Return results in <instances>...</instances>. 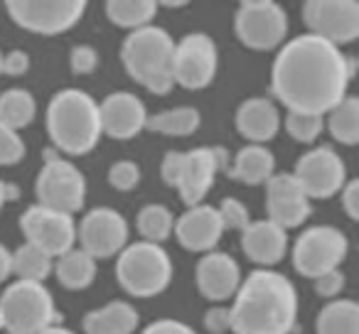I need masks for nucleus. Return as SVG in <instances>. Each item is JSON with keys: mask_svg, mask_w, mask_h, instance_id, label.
Masks as SVG:
<instances>
[{"mask_svg": "<svg viewBox=\"0 0 359 334\" xmlns=\"http://www.w3.org/2000/svg\"><path fill=\"white\" fill-rule=\"evenodd\" d=\"M357 60L318 35H298L278 47L271 67V94L288 113H330L347 96Z\"/></svg>", "mask_w": 359, "mask_h": 334, "instance_id": "obj_1", "label": "nucleus"}, {"mask_svg": "<svg viewBox=\"0 0 359 334\" xmlns=\"http://www.w3.org/2000/svg\"><path fill=\"white\" fill-rule=\"evenodd\" d=\"M298 290L288 275L273 268H256L241 280L231 298L234 334H293L298 324Z\"/></svg>", "mask_w": 359, "mask_h": 334, "instance_id": "obj_2", "label": "nucleus"}, {"mask_svg": "<svg viewBox=\"0 0 359 334\" xmlns=\"http://www.w3.org/2000/svg\"><path fill=\"white\" fill-rule=\"evenodd\" d=\"M47 135L60 155L81 158L89 155L101 140L99 101L84 89H60L47 104Z\"/></svg>", "mask_w": 359, "mask_h": 334, "instance_id": "obj_3", "label": "nucleus"}, {"mask_svg": "<svg viewBox=\"0 0 359 334\" xmlns=\"http://www.w3.org/2000/svg\"><path fill=\"white\" fill-rule=\"evenodd\" d=\"M172 57V35L158 25L128 32V37L121 45V62L128 76L155 96H168L175 89Z\"/></svg>", "mask_w": 359, "mask_h": 334, "instance_id": "obj_4", "label": "nucleus"}, {"mask_svg": "<svg viewBox=\"0 0 359 334\" xmlns=\"http://www.w3.org/2000/svg\"><path fill=\"white\" fill-rule=\"evenodd\" d=\"M175 265L165 246L133 241L116 256V280L130 298H158L170 288Z\"/></svg>", "mask_w": 359, "mask_h": 334, "instance_id": "obj_5", "label": "nucleus"}, {"mask_svg": "<svg viewBox=\"0 0 359 334\" xmlns=\"http://www.w3.org/2000/svg\"><path fill=\"white\" fill-rule=\"evenodd\" d=\"M0 317L6 334H40L62 324L55 295L45 283L13 280L0 293Z\"/></svg>", "mask_w": 359, "mask_h": 334, "instance_id": "obj_6", "label": "nucleus"}, {"mask_svg": "<svg viewBox=\"0 0 359 334\" xmlns=\"http://www.w3.org/2000/svg\"><path fill=\"white\" fill-rule=\"evenodd\" d=\"M42 160L45 162H42L35 180L37 204L74 216L79 209H84L86 192H89L86 175L72 160L57 153L55 148L45 150Z\"/></svg>", "mask_w": 359, "mask_h": 334, "instance_id": "obj_7", "label": "nucleus"}, {"mask_svg": "<svg viewBox=\"0 0 359 334\" xmlns=\"http://www.w3.org/2000/svg\"><path fill=\"white\" fill-rule=\"evenodd\" d=\"M349 253V239L342 229L330 224L308 226L303 234L295 239L290 260L298 275L315 280L330 270L342 268L344 258Z\"/></svg>", "mask_w": 359, "mask_h": 334, "instance_id": "obj_8", "label": "nucleus"}, {"mask_svg": "<svg viewBox=\"0 0 359 334\" xmlns=\"http://www.w3.org/2000/svg\"><path fill=\"white\" fill-rule=\"evenodd\" d=\"M288 13L273 0H244L234 13V35L254 52H273L288 37Z\"/></svg>", "mask_w": 359, "mask_h": 334, "instance_id": "obj_9", "label": "nucleus"}, {"mask_svg": "<svg viewBox=\"0 0 359 334\" xmlns=\"http://www.w3.org/2000/svg\"><path fill=\"white\" fill-rule=\"evenodd\" d=\"M86 0H8L6 13L20 30L55 37L69 32L84 18Z\"/></svg>", "mask_w": 359, "mask_h": 334, "instance_id": "obj_10", "label": "nucleus"}, {"mask_svg": "<svg viewBox=\"0 0 359 334\" xmlns=\"http://www.w3.org/2000/svg\"><path fill=\"white\" fill-rule=\"evenodd\" d=\"M290 175L300 185L303 195L313 200H332L339 195L347 177V165L342 155L332 145H315L308 153H303L295 160V167Z\"/></svg>", "mask_w": 359, "mask_h": 334, "instance_id": "obj_11", "label": "nucleus"}, {"mask_svg": "<svg viewBox=\"0 0 359 334\" xmlns=\"http://www.w3.org/2000/svg\"><path fill=\"white\" fill-rule=\"evenodd\" d=\"M219 47L207 32H190L175 42L172 81L187 91H202L217 79Z\"/></svg>", "mask_w": 359, "mask_h": 334, "instance_id": "obj_12", "label": "nucleus"}, {"mask_svg": "<svg viewBox=\"0 0 359 334\" xmlns=\"http://www.w3.org/2000/svg\"><path fill=\"white\" fill-rule=\"evenodd\" d=\"M130 229L126 216L118 209L111 207H96V209L86 211L84 219L76 221V241L84 253L99 263L106 258H116L128 241Z\"/></svg>", "mask_w": 359, "mask_h": 334, "instance_id": "obj_13", "label": "nucleus"}, {"mask_svg": "<svg viewBox=\"0 0 359 334\" xmlns=\"http://www.w3.org/2000/svg\"><path fill=\"white\" fill-rule=\"evenodd\" d=\"M20 231L27 244L42 249L52 258H60L76 244V219L57 209L30 204L20 214Z\"/></svg>", "mask_w": 359, "mask_h": 334, "instance_id": "obj_14", "label": "nucleus"}, {"mask_svg": "<svg viewBox=\"0 0 359 334\" xmlns=\"http://www.w3.org/2000/svg\"><path fill=\"white\" fill-rule=\"evenodd\" d=\"M300 15L310 35L323 37L334 47L349 45L359 37L357 0H308Z\"/></svg>", "mask_w": 359, "mask_h": 334, "instance_id": "obj_15", "label": "nucleus"}, {"mask_svg": "<svg viewBox=\"0 0 359 334\" xmlns=\"http://www.w3.org/2000/svg\"><path fill=\"white\" fill-rule=\"evenodd\" d=\"M266 219L280 229H298L313 214V202L303 195L300 185L290 172H276L266 182Z\"/></svg>", "mask_w": 359, "mask_h": 334, "instance_id": "obj_16", "label": "nucleus"}, {"mask_svg": "<svg viewBox=\"0 0 359 334\" xmlns=\"http://www.w3.org/2000/svg\"><path fill=\"white\" fill-rule=\"evenodd\" d=\"M195 285L212 305H224L241 285V265L226 251H210L195 265Z\"/></svg>", "mask_w": 359, "mask_h": 334, "instance_id": "obj_17", "label": "nucleus"}, {"mask_svg": "<svg viewBox=\"0 0 359 334\" xmlns=\"http://www.w3.org/2000/svg\"><path fill=\"white\" fill-rule=\"evenodd\" d=\"M172 236L185 251L192 253H210L217 251V244L224 236L219 211L212 204H195L187 207L180 216H175Z\"/></svg>", "mask_w": 359, "mask_h": 334, "instance_id": "obj_18", "label": "nucleus"}, {"mask_svg": "<svg viewBox=\"0 0 359 334\" xmlns=\"http://www.w3.org/2000/svg\"><path fill=\"white\" fill-rule=\"evenodd\" d=\"M101 133L114 140H130L140 135L148 123V111L133 91H114L99 101Z\"/></svg>", "mask_w": 359, "mask_h": 334, "instance_id": "obj_19", "label": "nucleus"}, {"mask_svg": "<svg viewBox=\"0 0 359 334\" xmlns=\"http://www.w3.org/2000/svg\"><path fill=\"white\" fill-rule=\"evenodd\" d=\"M288 231L269 219H251L249 226L241 231V251L246 260L259 268H273L276 263H280L288 253Z\"/></svg>", "mask_w": 359, "mask_h": 334, "instance_id": "obj_20", "label": "nucleus"}, {"mask_svg": "<svg viewBox=\"0 0 359 334\" xmlns=\"http://www.w3.org/2000/svg\"><path fill=\"white\" fill-rule=\"evenodd\" d=\"M234 125L236 133L249 140V145H266L280 130V109L276 101L266 96H251L239 104L234 113Z\"/></svg>", "mask_w": 359, "mask_h": 334, "instance_id": "obj_21", "label": "nucleus"}, {"mask_svg": "<svg viewBox=\"0 0 359 334\" xmlns=\"http://www.w3.org/2000/svg\"><path fill=\"white\" fill-rule=\"evenodd\" d=\"M219 175L217 170V162L212 158L210 148H195L185 153V165H182V175L177 182V195L180 200L185 202L187 207L202 204L205 197L212 192L215 180Z\"/></svg>", "mask_w": 359, "mask_h": 334, "instance_id": "obj_22", "label": "nucleus"}, {"mask_svg": "<svg viewBox=\"0 0 359 334\" xmlns=\"http://www.w3.org/2000/svg\"><path fill=\"white\" fill-rule=\"evenodd\" d=\"M84 334H135L140 314L128 300H111L96 309H89L81 319Z\"/></svg>", "mask_w": 359, "mask_h": 334, "instance_id": "obj_23", "label": "nucleus"}, {"mask_svg": "<svg viewBox=\"0 0 359 334\" xmlns=\"http://www.w3.org/2000/svg\"><path fill=\"white\" fill-rule=\"evenodd\" d=\"M231 180L241 182L246 187L266 185L276 175V155L266 145H249L246 143L239 153L231 158L229 172Z\"/></svg>", "mask_w": 359, "mask_h": 334, "instance_id": "obj_24", "label": "nucleus"}, {"mask_svg": "<svg viewBox=\"0 0 359 334\" xmlns=\"http://www.w3.org/2000/svg\"><path fill=\"white\" fill-rule=\"evenodd\" d=\"M52 273L57 275L62 288L67 290H86L94 285L96 273H99V263L91 258L89 253H84L81 249H72L65 256L55 258V268Z\"/></svg>", "mask_w": 359, "mask_h": 334, "instance_id": "obj_25", "label": "nucleus"}, {"mask_svg": "<svg viewBox=\"0 0 359 334\" xmlns=\"http://www.w3.org/2000/svg\"><path fill=\"white\" fill-rule=\"evenodd\" d=\"M315 334H359V302L352 298L330 300L315 317Z\"/></svg>", "mask_w": 359, "mask_h": 334, "instance_id": "obj_26", "label": "nucleus"}, {"mask_svg": "<svg viewBox=\"0 0 359 334\" xmlns=\"http://www.w3.org/2000/svg\"><path fill=\"white\" fill-rule=\"evenodd\" d=\"M202 113L195 106H175V109L160 111V113L148 116L145 128L170 138H190L200 130Z\"/></svg>", "mask_w": 359, "mask_h": 334, "instance_id": "obj_27", "label": "nucleus"}, {"mask_svg": "<svg viewBox=\"0 0 359 334\" xmlns=\"http://www.w3.org/2000/svg\"><path fill=\"white\" fill-rule=\"evenodd\" d=\"M158 3L155 0H109L104 3L106 18L121 30H140V27L153 25L158 15Z\"/></svg>", "mask_w": 359, "mask_h": 334, "instance_id": "obj_28", "label": "nucleus"}, {"mask_svg": "<svg viewBox=\"0 0 359 334\" xmlns=\"http://www.w3.org/2000/svg\"><path fill=\"white\" fill-rule=\"evenodd\" d=\"M37 118V101L27 89L13 86L0 94V123L18 130L32 125Z\"/></svg>", "mask_w": 359, "mask_h": 334, "instance_id": "obj_29", "label": "nucleus"}, {"mask_svg": "<svg viewBox=\"0 0 359 334\" xmlns=\"http://www.w3.org/2000/svg\"><path fill=\"white\" fill-rule=\"evenodd\" d=\"M325 120L330 135L337 140L339 145L354 148L359 143V99L352 94H347L337 106H334Z\"/></svg>", "mask_w": 359, "mask_h": 334, "instance_id": "obj_30", "label": "nucleus"}, {"mask_svg": "<svg viewBox=\"0 0 359 334\" xmlns=\"http://www.w3.org/2000/svg\"><path fill=\"white\" fill-rule=\"evenodd\" d=\"M135 229L140 234V241L163 246V241L172 236L175 214L165 204H145L135 214Z\"/></svg>", "mask_w": 359, "mask_h": 334, "instance_id": "obj_31", "label": "nucleus"}, {"mask_svg": "<svg viewBox=\"0 0 359 334\" xmlns=\"http://www.w3.org/2000/svg\"><path fill=\"white\" fill-rule=\"evenodd\" d=\"M55 258L47 256L42 249L32 244H22L13 251V275L18 280H32V283H45L52 275Z\"/></svg>", "mask_w": 359, "mask_h": 334, "instance_id": "obj_32", "label": "nucleus"}, {"mask_svg": "<svg viewBox=\"0 0 359 334\" xmlns=\"http://www.w3.org/2000/svg\"><path fill=\"white\" fill-rule=\"evenodd\" d=\"M280 125H283L285 133H288L295 143L313 145V143H318V138L323 135L325 118L323 116H310V113H285Z\"/></svg>", "mask_w": 359, "mask_h": 334, "instance_id": "obj_33", "label": "nucleus"}, {"mask_svg": "<svg viewBox=\"0 0 359 334\" xmlns=\"http://www.w3.org/2000/svg\"><path fill=\"white\" fill-rule=\"evenodd\" d=\"M109 185L116 192H133L140 185V165L135 160H116L109 167Z\"/></svg>", "mask_w": 359, "mask_h": 334, "instance_id": "obj_34", "label": "nucleus"}, {"mask_svg": "<svg viewBox=\"0 0 359 334\" xmlns=\"http://www.w3.org/2000/svg\"><path fill=\"white\" fill-rule=\"evenodd\" d=\"M27 155L25 140L18 130L0 123V167H15Z\"/></svg>", "mask_w": 359, "mask_h": 334, "instance_id": "obj_35", "label": "nucleus"}, {"mask_svg": "<svg viewBox=\"0 0 359 334\" xmlns=\"http://www.w3.org/2000/svg\"><path fill=\"white\" fill-rule=\"evenodd\" d=\"M217 211H219V219H222L224 231H239L241 234L251 221L249 207H246L241 200H236V197H224L222 204L217 207Z\"/></svg>", "mask_w": 359, "mask_h": 334, "instance_id": "obj_36", "label": "nucleus"}, {"mask_svg": "<svg viewBox=\"0 0 359 334\" xmlns=\"http://www.w3.org/2000/svg\"><path fill=\"white\" fill-rule=\"evenodd\" d=\"M344 288H347V275H344L342 268L330 270V273H325V275H320V278L313 280L315 295L323 298V300H327V302L330 300H337L339 295L344 293Z\"/></svg>", "mask_w": 359, "mask_h": 334, "instance_id": "obj_37", "label": "nucleus"}, {"mask_svg": "<svg viewBox=\"0 0 359 334\" xmlns=\"http://www.w3.org/2000/svg\"><path fill=\"white\" fill-rule=\"evenodd\" d=\"M69 67L76 76H86L99 67V52L91 45H76L69 52Z\"/></svg>", "mask_w": 359, "mask_h": 334, "instance_id": "obj_38", "label": "nucleus"}, {"mask_svg": "<svg viewBox=\"0 0 359 334\" xmlns=\"http://www.w3.org/2000/svg\"><path fill=\"white\" fill-rule=\"evenodd\" d=\"M182 165H185V153L180 150H168L160 162V177L168 187H177L180 175H182Z\"/></svg>", "mask_w": 359, "mask_h": 334, "instance_id": "obj_39", "label": "nucleus"}, {"mask_svg": "<svg viewBox=\"0 0 359 334\" xmlns=\"http://www.w3.org/2000/svg\"><path fill=\"white\" fill-rule=\"evenodd\" d=\"M205 329L210 334H226L231 332V314H229V305H212L205 312Z\"/></svg>", "mask_w": 359, "mask_h": 334, "instance_id": "obj_40", "label": "nucleus"}, {"mask_svg": "<svg viewBox=\"0 0 359 334\" xmlns=\"http://www.w3.org/2000/svg\"><path fill=\"white\" fill-rule=\"evenodd\" d=\"M140 334H197V329L190 327L187 322H182V319L158 317V319H153L150 324H145Z\"/></svg>", "mask_w": 359, "mask_h": 334, "instance_id": "obj_41", "label": "nucleus"}, {"mask_svg": "<svg viewBox=\"0 0 359 334\" xmlns=\"http://www.w3.org/2000/svg\"><path fill=\"white\" fill-rule=\"evenodd\" d=\"M339 202L349 221H359V180L344 182V187L339 190Z\"/></svg>", "mask_w": 359, "mask_h": 334, "instance_id": "obj_42", "label": "nucleus"}, {"mask_svg": "<svg viewBox=\"0 0 359 334\" xmlns=\"http://www.w3.org/2000/svg\"><path fill=\"white\" fill-rule=\"evenodd\" d=\"M30 55L25 50H11L3 55V74L8 76H22L30 71Z\"/></svg>", "mask_w": 359, "mask_h": 334, "instance_id": "obj_43", "label": "nucleus"}, {"mask_svg": "<svg viewBox=\"0 0 359 334\" xmlns=\"http://www.w3.org/2000/svg\"><path fill=\"white\" fill-rule=\"evenodd\" d=\"M13 275V251L6 244H0V285H6Z\"/></svg>", "mask_w": 359, "mask_h": 334, "instance_id": "obj_44", "label": "nucleus"}, {"mask_svg": "<svg viewBox=\"0 0 359 334\" xmlns=\"http://www.w3.org/2000/svg\"><path fill=\"white\" fill-rule=\"evenodd\" d=\"M210 150H212V158H215V162H217V170H219V172H229V162H231L229 150L222 148V145H212Z\"/></svg>", "mask_w": 359, "mask_h": 334, "instance_id": "obj_45", "label": "nucleus"}, {"mask_svg": "<svg viewBox=\"0 0 359 334\" xmlns=\"http://www.w3.org/2000/svg\"><path fill=\"white\" fill-rule=\"evenodd\" d=\"M40 334H76V332L69 327H65V324H55V327H47L45 332H40Z\"/></svg>", "mask_w": 359, "mask_h": 334, "instance_id": "obj_46", "label": "nucleus"}, {"mask_svg": "<svg viewBox=\"0 0 359 334\" xmlns=\"http://www.w3.org/2000/svg\"><path fill=\"white\" fill-rule=\"evenodd\" d=\"M18 197H20V190L15 185H11V182H6V202H15Z\"/></svg>", "mask_w": 359, "mask_h": 334, "instance_id": "obj_47", "label": "nucleus"}, {"mask_svg": "<svg viewBox=\"0 0 359 334\" xmlns=\"http://www.w3.org/2000/svg\"><path fill=\"white\" fill-rule=\"evenodd\" d=\"M158 6H163V8H185L187 3H185V0H163V3H158Z\"/></svg>", "mask_w": 359, "mask_h": 334, "instance_id": "obj_48", "label": "nucleus"}, {"mask_svg": "<svg viewBox=\"0 0 359 334\" xmlns=\"http://www.w3.org/2000/svg\"><path fill=\"white\" fill-rule=\"evenodd\" d=\"M6 207V182L0 180V209Z\"/></svg>", "mask_w": 359, "mask_h": 334, "instance_id": "obj_49", "label": "nucleus"}, {"mask_svg": "<svg viewBox=\"0 0 359 334\" xmlns=\"http://www.w3.org/2000/svg\"><path fill=\"white\" fill-rule=\"evenodd\" d=\"M0 74H3V52H0Z\"/></svg>", "mask_w": 359, "mask_h": 334, "instance_id": "obj_50", "label": "nucleus"}, {"mask_svg": "<svg viewBox=\"0 0 359 334\" xmlns=\"http://www.w3.org/2000/svg\"><path fill=\"white\" fill-rule=\"evenodd\" d=\"M0 332H3V317H0Z\"/></svg>", "mask_w": 359, "mask_h": 334, "instance_id": "obj_51", "label": "nucleus"}]
</instances>
